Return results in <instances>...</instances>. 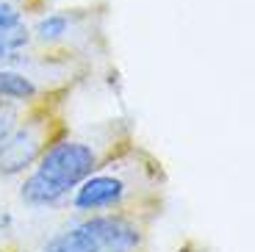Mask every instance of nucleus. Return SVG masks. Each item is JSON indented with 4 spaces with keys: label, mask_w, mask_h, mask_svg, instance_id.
Here are the masks:
<instances>
[{
    "label": "nucleus",
    "mask_w": 255,
    "mask_h": 252,
    "mask_svg": "<svg viewBox=\"0 0 255 252\" xmlns=\"http://www.w3.org/2000/svg\"><path fill=\"white\" fill-rule=\"evenodd\" d=\"M92 169H95V152L89 147L78 144V141H61V144H53L42 155L36 175L50 183L56 191L67 194L72 186L86 180Z\"/></svg>",
    "instance_id": "obj_1"
},
{
    "label": "nucleus",
    "mask_w": 255,
    "mask_h": 252,
    "mask_svg": "<svg viewBox=\"0 0 255 252\" xmlns=\"http://www.w3.org/2000/svg\"><path fill=\"white\" fill-rule=\"evenodd\" d=\"M86 227L100 244V252H130L139 244V233L133 225H128L125 219H114V216H100V219H89Z\"/></svg>",
    "instance_id": "obj_2"
},
{
    "label": "nucleus",
    "mask_w": 255,
    "mask_h": 252,
    "mask_svg": "<svg viewBox=\"0 0 255 252\" xmlns=\"http://www.w3.org/2000/svg\"><path fill=\"white\" fill-rule=\"evenodd\" d=\"M122 189H125V186H122L117 177H89V180H83V186L75 194V208L95 211V208L114 205L122 197Z\"/></svg>",
    "instance_id": "obj_3"
},
{
    "label": "nucleus",
    "mask_w": 255,
    "mask_h": 252,
    "mask_svg": "<svg viewBox=\"0 0 255 252\" xmlns=\"http://www.w3.org/2000/svg\"><path fill=\"white\" fill-rule=\"evenodd\" d=\"M39 150V141L31 130H17L14 139L8 136L0 144V172H19L25 164H31Z\"/></svg>",
    "instance_id": "obj_4"
},
{
    "label": "nucleus",
    "mask_w": 255,
    "mask_h": 252,
    "mask_svg": "<svg viewBox=\"0 0 255 252\" xmlns=\"http://www.w3.org/2000/svg\"><path fill=\"white\" fill-rule=\"evenodd\" d=\"M45 252H100V244L86 225L72 227L45 247Z\"/></svg>",
    "instance_id": "obj_5"
},
{
    "label": "nucleus",
    "mask_w": 255,
    "mask_h": 252,
    "mask_svg": "<svg viewBox=\"0 0 255 252\" xmlns=\"http://www.w3.org/2000/svg\"><path fill=\"white\" fill-rule=\"evenodd\" d=\"M61 191H56L47 180H42V177L33 172L31 177L25 180V186H22V200L31 202V205H53V202L61 200Z\"/></svg>",
    "instance_id": "obj_6"
},
{
    "label": "nucleus",
    "mask_w": 255,
    "mask_h": 252,
    "mask_svg": "<svg viewBox=\"0 0 255 252\" xmlns=\"http://www.w3.org/2000/svg\"><path fill=\"white\" fill-rule=\"evenodd\" d=\"M36 89L19 72H0V97H11V100H25Z\"/></svg>",
    "instance_id": "obj_7"
},
{
    "label": "nucleus",
    "mask_w": 255,
    "mask_h": 252,
    "mask_svg": "<svg viewBox=\"0 0 255 252\" xmlns=\"http://www.w3.org/2000/svg\"><path fill=\"white\" fill-rule=\"evenodd\" d=\"M67 17L64 14H50V17H45L42 22L36 25V36L39 39H61L64 33H67Z\"/></svg>",
    "instance_id": "obj_8"
},
{
    "label": "nucleus",
    "mask_w": 255,
    "mask_h": 252,
    "mask_svg": "<svg viewBox=\"0 0 255 252\" xmlns=\"http://www.w3.org/2000/svg\"><path fill=\"white\" fill-rule=\"evenodd\" d=\"M25 31H22V25L17 28H8V31H0V61L3 58H8V53L19 50L22 44H25Z\"/></svg>",
    "instance_id": "obj_9"
},
{
    "label": "nucleus",
    "mask_w": 255,
    "mask_h": 252,
    "mask_svg": "<svg viewBox=\"0 0 255 252\" xmlns=\"http://www.w3.org/2000/svg\"><path fill=\"white\" fill-rule=\"evenodd\" d=\"M14 122H17V114L11 106H0V144L14 133Z\"/></svg>",
    "instance_id": "obj_10"
},
{
    "label": "nucleus",
    "mask_w": 255,
    "mask_h": 252,
    "mask_svg": "<svg viewBox=\"0 0 255 252\" xmlns=\"http://www.w3.org/2000/svg\"><path fill=\"white\" fill-rule=\"evenodd\" d=\"M19 25V11L8 3H0V31H8V28Z\"/></svg>",
    "instance_id": "obj_11"
}]
</instances>
